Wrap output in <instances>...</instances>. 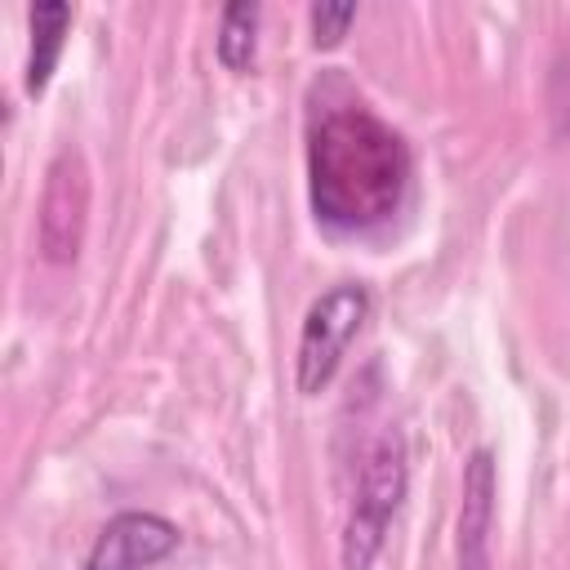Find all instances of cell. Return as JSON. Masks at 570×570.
I'll return each instance as SVG.
<instances>
[{
	"label": "cell",
	"instance_id": "cell-1",
	"mask_svg": "<svg viewBox=\"0 0 570 570\" xmlns=\"http://www.w3.org/2000/svg\"><path fill=\"white\" fill-rule=\"evenodd\" d=\"M307 187L330 232H374L396 218L410 191V147L361 98L321 102L307 120Z\"/></svg>",
	"mask_w": 570,
	"mask_h": 570
},
{
	"label": "cell",
	"instance_id": "cell-2",
	"mask_svg": "<svg viewBox=\"0 0 570 570\" xmlns=\"http://www.w3.org/2000/svg\"><path fill=\"white\" fill-rule=\"evenodd\" d=\"M401 499H405V441L396 428H387L379 432V441L365 450L361 463L356 503L343 525V570H370L379 561Z\"/></svg>",
	"mask_w": 570,
	"mask_h": 570
},
{
	"label": "cell",
	"instance_id": "cell-3",
	"mask_svg": "<svg viewBox=\"0 0 570 570\" xmlns=\"http://www.w3.org/2000/svg\"><path fill=\"white\" fill-rule=\"evenodd\" d=\"M365 312H370V294L361 285H334L307 307L298 330V352H294V387L303 396H316L321 387H330V379L347 356V343L365 325Z\"/></svg>",
	"mask_w": 570,
	"mask_h": 570
},
{
	"label": "cell",
	"instance_id": "cell-4",
	"mask_svg": "<svg viewBox=\"0 0 570 570\" xmlns=\"http://www.w3.org/2000/svg\"><path fill=\"white\" fill-rule=\"evenodd\" d=\"M89 218V169L80 151H58L45 174L40 209H36V245L45 263H76Z\"/></svg>",
	"mask_w": 570,
	"mask_h": 570
},
{
	"label": "cell",
	"instance_id": "cell-5",
	"mask_svg": "<svg viewBox=\"0 0 570 570\" xmlns=\"http://www.w3.org/2000/svg\"><path fill=\"white\" fill-rule=\"evenodd\" d=\"M178 525L160 512H120L98 530L85 570H151L178 548Z\"/></svg>",
	"mask_w": 570,
	"mask_h": 570
},
{
	"label": "cell",
	"instance_id": "cell-6",
	"mask_svg": "<svg viewBox=\"0 0 570 570\" xmlns=\"http://www.w3.org/2000/svg\"><path fill=\"white\" fill-rule=\"evenodd\" d=\"M494 454L481 445L463 463V503H459V570H490V530H494Z\"/></svg>",
	"mask_w": 570,
	"mask_h": 570
},
{
	"label": "cell",
	"instance_id": "cell-7",
	"mask_svg": "<svg viewBox=\"0 0 570 570\" xmlns=\"http://www.w3.org/2000/svg\"><path fill=\"white\" fill-rule=\"evenodd\" d=\"M67 27H71V4H62V0H36L31 4V53H27V94L31 98L45 94L53 67H58Z\"/></svg>",
	"mask_w": 570,
	"mask_h": 570
},
{
	"label": "cell",
	"instance_id": "cell-8",
	"mask_svg": "<svg viewBox=\"0 0 570 570\" xmlns=\"http://www.w3.org/2000/svg\"><path fill=\"white\" fill-rule=\"evenodd\" d=\"M254 45H258V4L249 0L227 4L218 22V62L227 71H245L254 62Z\"/></svg>",
	"mask_w": 570,
	"mask_h": 570
},
{
	"label": "cell",
	"instance_id": "cell-9",
	"mask_svg": "<svg viewBox=\"0 0 570 570\" xmlns=\"http://www.w3.org/2000/svg\"><path fill=\"white\" fill-rule=\"evenodd\" d=\"M307 22H312V45L316 49H334L343 36H347V27L356 22V4H330V0H321V4H312L307 9Z\"/></svg>",
	"mask_w": 570,
	"mask_h": 570
}]
</instances>
